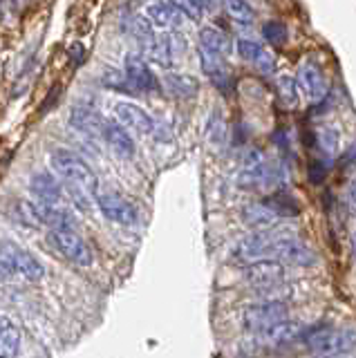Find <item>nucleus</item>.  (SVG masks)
Segmentation results:
<instances>
[{"label":"nucleus","mask_w":356,"mask_h":358,"mask_svg":"<svg viewBox=\"0 0 356 358\" xmlns=\"http://www.w3.org/2000/svg\"><path fill=\"white\" fill-rule=\"evenodd\" d=\"M50 162H52L54 171H57L65 179V182L81 186V188H85L87 193H92V195L99 190V182H97L94 171L81 159L79 155H74L72 150H65V148L52 150Z\"/></svg>","instance_id":"nucleus-1"},{"label":"nucleus","mask_w":356,"mask_h":358,"mask_svg":"<svg viewBox=\"0 0 356 358\" xmlns=\"http://www.w3.org/2000/svg\"><path fill=\"white\" fill-rule=\"evenodd\" d=\"M307 347L318 356H343L356 350V329H320L307 336Z\"/></svg>","instance_id":"nucleus-2"},{"label":"nucleus","mask_w":356,"mask_h":358,"mask_svg":"<svg viewBox=\"0 0 356 358\" xmlns=\"http://www.w3.org/2000/svg\"><path fill=\"white\" fill-rule=\"evenodd\" d=\"M0 262H3L12 273H20L23 278L31 280V282H38V280L45 275V266H43L38 257L14 242L0 244Z\"/></svg>","instance_id":"nucleus-3"},{"label":"nucleus","mask_w":356,"mask_h":358,"mask_svg":"<svg viewBox=\"0 0 356 358\" xmlns=\"http://www.w3.org/2000/svg\"><path fill=\"white\" fill-rule=\"evenodd\" d=\"M287 316H289V302L283 298H271L249 305L247 311H244V324L260 334L264 329H269L271 324L287 320Z\"/></svg>","instance_id":"nucleus-4"},{"label":"nucleus","mask_w":356,"mask_h":358,"mask_svg":"<svg viewBox=\"0 0 356 358\" xmlns=\"http://www.w3.org/2000/svg\"><path fill=\"white\" fill-rule=\"evenodd\" d=\"M242 278L244 282L249 287H255V289H276L285 282L287 278V271H285V264L273 260V257H264V260H258V262H251L242 268Z\"/></svg>","instance_id":"nucleus-5"},{"label":"nucleus","mask_w":356,"mask_h":358,"mask_svg":"<svg viewBox=\"0 0 356 358\" xmlns=\"http://www.w3.org/2000/svg\"><path fill=\"white\" fill-rule=\"evenodd\" d=\"M94 201L99 210L104 213V217H108L110 222H117V224H135L139 213L137 206L132 204L130 199H126L124 195H119L117 190H110V188H99L94 193Z\"/></svg>","instance_id":"nucleus-6"},{"label":"nucleus","mask_w":356,"mask_h":358,"mask_svg":"<svg viewBox=\"0 0 356 358\" xmlns=\"http://www.w3.org/2000/svg\"><path fill=\"white\" fill-rule=\"evenodd\" d=\"M273 260L289 264V266H314L318 255L311 246L292 235H280L273 246Z\"/></svg>","instance_id":"nucleus-7"},{"label":"nucleus","mask_w":356,"mask_h":358,"mask_svg":"<svg viewBox=\"0 0 356 358\" xmlns=\"http://www.w3.org/2000/svg\"><path fill=\"white\" fill-rule=\"evenodd\" d=\"M50 240L61 255L68 257L76 266H92V249L76 231H50Z\"/></svg>","instance_id":"nucleus-8"},{"label":"nucleus","mask_w":356,"mask_h":358,"mask_svg":"<svg viewBox=\"0 0 356 358\" xmlns=\"http://www.w3.org/2000/svg\"><path fill=\"white\" fill-rule=\"evenodd\" d=\"M278 238H280V233H276V231H255L249 235V238L240 240L233 253H236L238 260L247 262V264L264 260L266 255L273 253V246H276Z\"/></svg>","instance_id":"nucleus-9"},{"label":"nucleus","mask_w":356,"mask_h":358,"mask_svg":"<svg viewBox=\"0 0 356 358\" xmlns=\"http://www.w3.org/2000/svg\"><path fill=\"white\" fill-rule=\"evenodd\" d=\"M115 117H117V123H121L126 130H137L141 134H155L159 128V123L155 121L143 108L132 103V101H117Z\"/></svg>","instance_id":"nucleus-10"},{"label":"nucleus","mask_w":356,"mask_h":358,"mask_svg":"<svg viewBox=\"0 0 356 358\" xmlns=\"http://www.w3.org/2000/svg\"><path fill=\"white\" fill-rule=\"evenodd\" d=\"M124 74L128 78V83L132 85V90L137 92H159V81L155 72L150 70V65L146 63L141 54H128L126 56V67Z\"/></svg>","instance_id":"nucleus-11"},{"label":"nucleus","mask_w":356,"mask_h":358,"mask_svg":"<svg viewBox=\"0 0 356 358\" xmlns=\"http://www.w3.org/2000/svg\"><path fill=\"white\" fill-rule=\"evenodd\" d=\"M296 83H298L300 92H303L309 101H314V103L320 99H325L327 92H329L327 78H325V74H322V70L314 61L300 63L298 74H296Z\"/></svg>","instance_id":"nucleus-12"},{"label":"nucleus","mask_w":356,"mask_h":358,"mask_svg":"<svg viewBox=\"0 0 356 358\" xmlns=\"http://www.w3.org/2000/svg\"><path fill=\"white\" fill-rule=\"evenodd\" d=\"M34 206V215L41 224L50 227V231H76L79 229V220L70 210L57 204H43V201H31Z\"/></svg>","instance_id":"nucleus-13"},{"label":"nucleus","mask_w":356,"mask_h":358,"mask_svg":"<svg viewBox=\"0 0 356 358\" xmlns=\"http://www.w3.org/2000/svg\"><path fill=\"white\" fill-rule=\"evenodd\" d=\"M236 50H238V56H240L242 61L251 63L253 67H258V70L264 72V74H273V70H276L273 54L266 52V48H264L260 41L240 36L238 43H236Z\"/></svg>","instance_id":"nucleus-14"},{"label":"nucleus","mask_w":356,"mask_h":358,"mask_svg":"<svg viewBox=\"0 0 356 358\" xmlns=\"http://www.w3.org/2000/svg\"><path fill=\"white\" fill-rule=\"evenodd\" d=\"M29 190L38 197L43 204H57L63 199L65 186L59 182L57 177H52V173H36L29 179Z\"/></svg>","instance_id":"nucleus-15"},{"label":"nucleus","mask_w":356,"mask_h":358,"mask_svg":"<svg viewBox=\"0 0 356 358\" xmlns=\"http://www.w3.org/2000/svg\"><path fill=\"white\" fill-rule=\"evenodd\" d=\"M303 322H298V320H283V322H276L271 324L269 329H264L260 331V343L266 345V347H278V345H287V343H292L296 341L300 334H303Z\"/></svg>","instance_id":"nucleus-16"},{"label":"nucleus","mask_w":356,"mask_h":358,"mask_svg":"<svg viewBox=\"0 0 356 358\" xmlns=\"http://www.w3.org/2000/svg\"><path fill=\"white\" fill-rule=\"evenodd\" d=\"M104 139L108 145L121 157H132L135 155V141H132L130 132L117 121H106L104 123Z\"/></svg>","instance_id":"nucleus-17"},{"label":"nucleus","mask_w":356,"mask_h":358,"mask_svg":"<svg viewBox=\"0 0 356 358\" xmlns=\"http://www.w3.org/2000/svg\"><path fill=\"white\" fill-rule=\"evenodd\" d=\"M242 220L249 229L255 231H271L278 222L276 213L264 204V201H255V204H247L242 208Z\"/></svg>","instance_id":"nucleus-18"},{"label":"nucleus","mask_w":356,"mask_h":358,"mask_svg":"<svg viewBox=\"0 0 356 358\" xmlns=\"http://www.w3.org/2000/svg\"><path fill=\"white\" fill-rule=\"evenodd\" d=\"M121 27H124V31H128L132 38H135L141 50H146L148 45L157 38V34L152 31V25L148 16H141V14H126L121 16Z\"/></svg>","instance_id":"nucleus-19"},{"label":"nucleus","mask_w":356,"mask_h":358,"mask_svg":"<svg viewBox=\"0 0 356 358\" xmlns=\"http://www.w3.org/2000/svg\"><path fill=\"white\" fill-rule=\"evenodd\" d=\"M104 123L106 121L99 117L92 108L76 106L70 115V126L83 134H90V137H94V134H104Z\"/></svg>","instance_id":"nucleus-20"},{"label":"nucleus","mask_w":356,"mask_h":358,"mask_svg":"<svg viewBox=\"0 0 356 358\" xmlns=\"http://www.w3.org/2000/svg\"><path fill=\"white\" fill-rule=\"evenodd\" d=\"M146 14H148L150 25L162 27V29L175 27L177 22L182 20V11L177 7V3H152V5H148Z\"/></svg>","instance_id":"nucleus-21"},{"label":"nucleus","mask_w":356,"mask_h":358,"mask_svg":"<svg viewBox=\"0 0 356 358\" xmlns=\"http://www.w3.org/2000/svg\"><path fill=\"white\" fill-rule=\"evenodd\" d=\"M146 56L159 67H166V70H171L173 67V59H175V48H173V38L169 34H157V38H155L146 50Z\"/></svg>","instance_id":"nucleus-22"},{"label":"nucleus","mask_w":356,"mask_h":358,"mask_svg":"<svg viewBox=\"0 0 356 358\" xmlns=\"http://www.w3.org/2000/svg\"><path fill=\"white\" fill-rule=\"evenodd\" d=\"M20 352V331L16 322L0 316V358H16Z\"/></svg>","instance_id":"nucleus-23"},{"label":"nucleus","mask_w":356,"mask_h":358,"mask_svg":"<svg viewBox=\"0 0 356 358\" xmlns=\"http://www.w3.org/2000/svg\"><path fill=\"white\" fill-rule=\"evenodd\" d=\"M199 50L227 59V56L231 54V41L225 31H220L215 27H204L202 31H199Z\"/></svg>","instance_id":"nucleus-24"},{"label":"nucleus","mask_w":356,"mask_h":358,"mask_svg":"<svg viewBox=\"0 0 356 358\" xmlns=\"http://www.w3.org/2000/svg\"><path fill=\"white\" fill-rule=\"evenodd\" d=\"M164 85H166V90H169L171 94L180 96V99H191V96L197 94V90H199L197 78L188 76V74H180V72L166 74L164 76Z\"/></svg>","instance_id":"nucleus-25"},{"label":"nucleus","mask_w":356,"mask_h":358,"mask_svg":"<svg viewBox=\"0 0 356 358\" xmlns=\"http://www.w3.org/2000/svg\"><path fill=\"white\" fill-rule=\"evenodd\" d=\"M314 145L320 150L322 159H332L339 150V132L329 126H320L314 130Z\"/></svg>","instance_id":"nucleus-26"},{"label":"nucleus","mask_w":356,"mask_h":358,"mask_svg":"<svg viewBox=\"0 0 356 358\" xmlns=\"http://www.w3.org/2000/svg\"><path fill=\"white\" fill-rule=\"evenodd\" d=\"M276 94L280 99V103L285 108H296L298 106V83L294 76L283 74L276 81Z\"/></svg>","instance_id":"nucleus-27"},{"label":"nucleus","mask_w":356,"mask_h":358,"mask_svg":"<svg viewBox=\"0 0 356 358\" xmlns=\"http://www.w3.org/2000/svg\"><path fill=\"white\" fill-rule=\"evenodd\" d=\"M225 9H227L229 18L236 22V25H242V27L253 25L255 9L249 3H242V0H229V3H225Z\"/></svg>","instance_id":"nucleus-28"},{"label":"nucleus","mask_w":356,"mask_h":358,"mask_svg":"<svg viewBox=\"0 0 356 358\" xmlns=\"http://www.w3.org/2000/svg\"><path fill=\"white\" fill-rule=\"evenodd\" d=\"M206 134H208V141L213 145H225V141H227V123H225V117H222L218 110L208 117Z\"/></svg>","instance_id":"nucleus-29"},{"label":"nucleus","mask_w":356,"mask_h":358,"mask_svg":"<svg viewBox=\"0 0 356 358\" xmlns=\"http://www.w3.org/2000/svg\"><path fill=\"white\" fill-rule=\"evenodd\" d=\"M266 206H269L278 217H285V215H298V204L296 201L285 195V193H276L271 199L264 201Z\"/></svg>","instance_id":"nucleus-30"},{"label":"nucleus","mask_w":356,"mask_h":358,"mask_svg":"<svg viewBox=\"0 0 356 358\" xmlns=\"http://www.w3.org/2000/svg\"><path fill=\"white\" fill-rule=\"evenodd\" d=\"M262 36H264L266 43L271 45V48H283V45L287 43V38H289V31H287V27L283 25V22L269 20V22H264Z\"/></svg>","instance_id":"nucleus-31"},{"label":"nucleus","mask_w":356,"mask_h":358,"mask_svg":"<svg viewBox=\"0 0 356 358\" xmlns=\"http://www.w3.org/2000/svg\"><path fill=\"white\" fill-rule=\"evenodd\" d=\"M101 81L106 87H113V90H121V92H128V90H132V85L128 83V78L124 72L115 70V67H108V70L104 72Z\"/></svg>","instance_id":"nucleus-32"},{"label":"nucleus","mask_w":356,"mask_h":358,"mask_svg":"<svg viewBox=\"0 0 356 358\" xmlns=\"http://www.w3.org/2000/svg\"><path fill=\"white\" fill-rule=\"evenodd\" d=\"M65 190L70 193V199L74 201V206H79L81 210H87V208H90V197H87V190H85V188L76 186V184H70V182H65Z\"/></svg>","instance_id":"nucleus-33"},{"label":"nucleus","mask_w":356,"mask_h":358,"mask_svg":"<svg viewBox=\"0 0 356 358\" xmlns=\"http://www.w3.org/2000/svg\"><path fill=\"white\" fill-rule=\"evenodd\" d=\"M177 7H180V11L184 16L193 18V20H199L204 14V3H193V0H184V3H177Z\"/></svg>","instance_id":"nucleus-34"},{"label":"nucleus","mask_w":356,"mask_h":358,"mask_svg":"<svg viewBox=\"0 0 356 358\" xmlns=\"http://www.w3.org/2000/svg\"><path fill=\"white\" fill-rule=\"evenodd\" d=\"M354 164H356V141H352L343 152V166L348 168V166H354Z\"/></svg>","instance_id":"nucleus-35"},{"label":"nucleus","mask_w":356,"mask_h":358,"mask_svg":"<svg viewBox=\"0 0 356 358\" xmlns=\"http://www.w3.org/2000/svg\"><path fill=\"white\" fill-rule=\"evenodd\" d=\"M348 199H350L352 206H356V179H352L350 186H348Z\"/></svg>","instance_id":"nucleus-36"},{"label":"nucleus","mask_w":356,"mask_h":358,"mask_svg":"<svg viewBox=\"0 0 356 358\" xmlns=\"http://www.w3.org/2000/svg\"><path fill=\"white\" fill-rule=\"evenodd\" d=\"M72 56H76V63H81V59H83V48H81V45H74Z\"/></svg>","instance_id":"nucleus-37"},{"label":"nucleus","mask_w":356,"mask_h":358,"mask_svg":"<svg viewBox=\"0 0 356 358\" xmlns=\"http://www.w3.org/2000/svg\"><path fill=\"white\" fill-rule=\"evenodd\" d=\"M9 275H12V271H9V268L3 262H0V280H7Z\"/></svg>","instance_id":"nucleus-38"},{"label":"nucleus","mask_w":356,"mask_h":358,"mask_svg":"<svg viewBox=\"0 0 356 358\" xmlns=\"http://www.w3.org/2000/svg\"><path fill=\"white\" fill-rule=\"evenodd\" d=\"M350 249H352V255L356 257V231H352L350 235Z\"/></svg>","instance_id":"nucleus-39"}]
</instances>
